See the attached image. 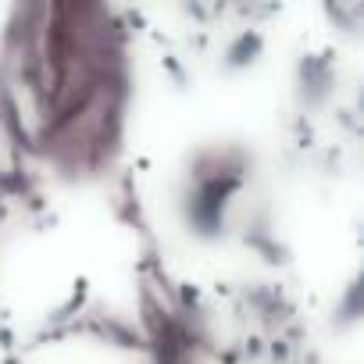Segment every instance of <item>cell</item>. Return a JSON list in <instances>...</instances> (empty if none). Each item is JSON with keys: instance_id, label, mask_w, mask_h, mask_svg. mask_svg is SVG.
Wrapping results in <instances>:
<instances>
[{"instance_id": "obj_1", "label": "cell", "mask_w": 364, "mask_h": 364, "mask_svg": "<svg viewBox=\"0 0 364 364\" xmlns=\"http://www.w3.org/2000/svg\"><path fill=\"white\" fill-rule=\"evenodd\" d=\"M243 186V168L240 164H229V161H215L211 168H200L186 193H182V222L186 229L200 240H215L222 236L225 229V218H229V208L236 200Z\"/></svg>"}, {"instance_id": "obj_2", "label": "cell", "mask_w": 364, "mask_h": 364, "mask_svg": "<svg viewBox=\"0 0 364 364\" xmlns=\"http://www.w3.org/2000/svg\"><path fill=\"white\" fill-rule=\"evenodd\" d=\"M261 58H264V36H261L257 29H240V33H232V36L222 43L218 68H222L225 75H240V72L254 68Z\"/></svg>"}]
</instances>
